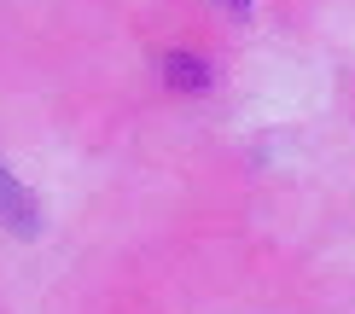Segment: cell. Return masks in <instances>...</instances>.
<instances>
[{
    "label": "cell",
    "mask_w": 355,
    "mask_h": 314,
    "mask_svg": "<svg viewBox=\"0 0 355 314\" xmlns=\"http://www.w3.org/2000/svg\"><path fill=\"white\" fill-rule=\"evenodd\" d=\"M164 76H169V82H181V87H198V82H204V70L192 64V53H169Z\"/></svg>",
    "instance_id": "obj_2"
},
{
    "label": "cell",
    "mask_w": 355,
    "mask_h": 314,
    "mask_svg": "<svg viewBox=\"0 0 355 314\" xmlns=\"http://www.w3.org/2000/svg\"><path fill=\"white\" fill-rule=\"evenodd\" d=\"M0 192H6V216H12V233H29V227H35V216H24V186L12 181V175H0Z\"/></svg>",
    "instance_id": "obj_1"
}]
</instances>
